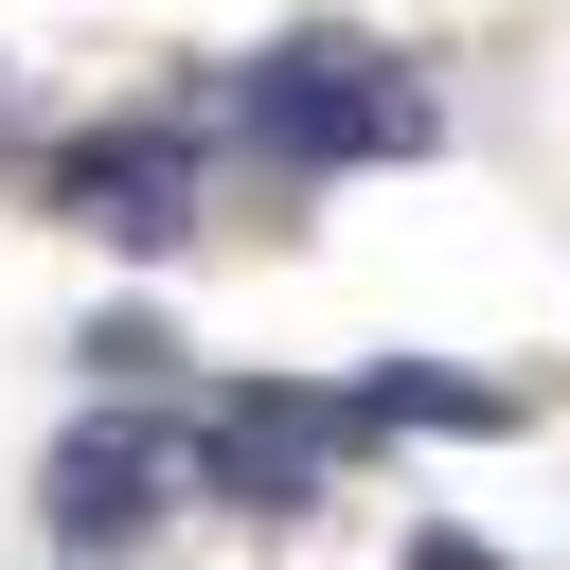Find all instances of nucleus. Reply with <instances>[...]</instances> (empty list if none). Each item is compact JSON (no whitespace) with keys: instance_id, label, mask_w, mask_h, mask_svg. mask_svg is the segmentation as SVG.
<instances>
[{"instance_id":"f257e3e1","label":"nucleus","mask_w":570,"mask_h":570,"mask_svg":"<svg viewBox=\"0 0 570 570\" xmlns=\"http://www.w3.org/2000/svg\"><path fill=\"white\" fill-rule=\"evenodd\" d=\"M196 107H214L267 178H338V160H428V142H445V89H428L392 36H356V18H285V36L232 53Z\"/></svg>"},{"instance_id":"f03ea898","label":"nucleus","mask_w":570,"mask_h":570,"mask_svg":"<svg viewBox=\"0 0 570 570\" xmlns=\"http://www.w3.org/2000/svg\"><path fill=\"white\" fill-rule=\"evenodd\" d=\"M214 107H125V125H71L36 178H53V214L71 232H125V249H178L196 214H214Z\"/></svg>"},{"instance_id":"7ed1b4c3","label":"nucleus","mask_w":570,"mask_h":570,"mask_svg":"<svg viewBox=\"0 0 570 570\" xmlns=\"http://www.w3.org/2000/svg\"><path fill=\"white\" fill-rule=\"evenodd\" d=\"M178 463H196V499H232V517H303V499L356 463V428H338V392H285V374H214V392L178 410Z\"/></svg>"},{"instance_id":"20e7f679","label":"nucleus","mask_w":570,"mask_h":570,"mask_svg":"<svg viewBox=\"0 0 570 570\" xmlns=\"http://www.w3.org/2000/svg\"><path fill=\"white\" fill-rule=\"evenodd\" d=\"M178 499H196L178 410H71V428H53V463H36V517H53V552H71V570H125Z\"/></svg>"},{"instance_id":"39448f33","label":"nucleus","mask_w":570,"mask_h":570,"mask_svg":"<svg viewBox=\"0 0 570 570\" xmlns=\"http://www.w3.org/2000/svg\"><path fill=\"white\" fill-rule=\"evenodd\" d=\"M338 428H356V445H392V428H428V445H481V428H517V392H499V374L374 356V374H338Z\"/></svg>"},{"instance_id":"423d86ee","label":"nucleus","mask_w":570,"mask_h":570,"mask_svg":"<svg viewBox=\"0 0 570 570\" xmlns=\"http://www.w3.org/2000/svg\"><path fill=\"white\" fill-rule=\"evenodd\" d=\"M410 570H499V552L481 534H410Z\"/></svg>"}]
</instances>
